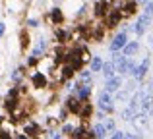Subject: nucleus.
<instances>
[{"mask_svg":"<svg viewBox=\"0 0 153 139\" xmlns=\"http://www.w3.org/2000/svg\"><path fill=\"white\" fill-rule=\"evenodd\" d=\"M47 50V41L45 39H37V45H35V49H33V56L35 58H41V54Z\"/></svg>","mask_w":153,"mask_h":139,"instance_id":"15","label":"nucleus"},{"mask_svg":"<svg viewBox=\"0 0 153 139\" xmlns=\"http://www.w3.org/2000/svg\"><path fill=\"white\" fill-rule=\"evenodd\" d=\"M51 19H52V21H54V23H62V12H60V8H52V10H51Z\"/></svg>","mask_w":153,"mask_h":139,"instance_id":"22","label":"nucleus"},{"mask_svg":"<svg viewBox=\"0 0 153 139\" xmlns=\"http://www.w3.org/2000/svg\"><path fill=\"white\" fill-rule=\"evenodd\" d=\"M124 139H140L138 133H124Z\"/></svg>","mask_w":153,"mask_h":139,"instance_id":"33","label":"nucleus"},{"mask_svg":"<svg viewBox=\"0 0 153 139\" xmlns=\"http://www.w3.org/2000/svg\"><path fill=\"white\" fill-rule=\"evenodd\" d=\"M103 58L101 56H93L91 58V71H101L103 70Z\"/></svg>","mask_w":153,"mask_h":139,"instance_id":"19","label":"nucleus"},{"mask_svg":"<svg viewBox=\"0 0 153 139\" xmlns=\"http://www.w3.org/2000/svg\"><path fill=\"white\" fill-rule=\"evenodd\" d=\"M151 110H153V95L146 93V97H143V101H142V108H140V112L149 114Z\"/></svg>","mask_w":153,"mask_h":139,"instance_id":"12","label":"nucleus"},{"mask_svg":"<svg viewBox=\"0 0 153 139\" xmlns=\"http://www.w3.org/2000/svg\"><path fill=\"white\" fill-rule=\"evenodd\" d=\"M101 74H103V77L107 79V81H108V79H112L114 75H118V74H116V68H114V64H112V60H111V62H105V64H103V70H101Z\"/></svg>","mask_w":153,"mask_h":139,"instance_id":"8","label":"nucleus"},{"mask_svg":"<svg viewBox=\"0 0 153 139\" xmlns=\"http://www.w3.org/2000/svg\"><path fill=\"white\" fill-rule=\"evenodd\" d=\"M27 23H29L31 27H37V19H29V21H27Z\"/></svg>","mask_w":153,"mask_h":139,"instance_id":"37","label":"nucleus"},{"mask_svg":"<svg viewBox=\"0 0 153 139\" xmlns=\"http://www.w3.org/2000/svg\"><path fill=\"white\" fill-rule=\"evenodd\" d=\"M149 23H151V18H149V15H146V14H142V15L138 18V21H136L134 25H132V31H134V33L140 37V35H143V33L147 31Z\"/></svg>","mask_w":153,"mask_h":139,"instance_id":"3","label":"nucleus"},{"mask_svg":"<svg viewBox=\"0 0 153 139\" xmlns=\"http://www.w3.org/2000/svg\"><path fill=\"white\" fill-rule=\"evenodd\" d=\"M120 19H122V12H120V10H114V8H112V10L108 12L107 25H108V27H116V25L120 23Z\"/></svg>","mask_w":153,"mask_h":139,"instance_id":"7","label":"nucleus"},{"mask_svg":"<svg viewBox=\"0 0 153 139\" xmlns=\"http://www.w3.org/2000/svg\"><path fill=\"white\" fill-rule=\"evenodd\" d=\"M128 35H126V31H120V33H116L114 37H112V41H111V46L108 49L112 50V52H118V50H124V46L128 45Z\"/></svg>","mask_w":153,"mask_h":139,"instance_id":"2","label":"nucleus"},{"mask_svg":"<svg viewBox=\"0 0 153 139\" xmlns=\"http://www.w3.org/2000/svg\"><path fill=\"white\" fill-rule=\"evenodd\" d=\"M120 87H122V77L120 75H114L112 79H108L105 83V91L107 93H116V91H120Z\"/></svg>","mask_w":153,"mask_h":139,"instance_id":"5","label":"nucleus"},{"mask_svg":"<svg viewBox=\"0 0 153 139\" xmlns=\"http://www.w3.org/2000/svg\"><path fill=\"white\" fill-rule=\"evenodd\" d=\"M130 91H126V89H124V91H116V95H114V101L116 102H124V101H128V102H130Z\"/></svg>","mask_w":153,"mask_h":139,"instance_id":"20","label":"nucleus"},{"mask_svg":"<svg viewBox=\"0 0 153 139\" xmlns=\"http://www.w3.org/2000/svg\"><path fill=\"white\" fill-rule=\"evenodd\" d=\"M72 74H74V68H72L70 64H68V66H64V68H62V81L70 79V77H72Z\"/></svg>","mask_w":153,"mask_h":139,"instance_id":"26","label":"nucleus"},{"mask_svg":"<svg viewBox=\"0 0 153 139\" xmlns=\"http://www.w3.org/2000/svg\"><path fill=\"white\" fill-rule=\"evenodd\" d=\"M143 14L149 15V18L153 19V2H147V4H146V10H143Z\"/></svg>","mask_w":153,"mask_h":139,"instance_id":"29","label":"nucleus"},{"mask_svg":"<svg viewBox=\"0 0 153 139\" xmlns=\"http://www.w3.org/2000/svg\"><path fill=\"white\" fill-rule=\"evenodd\" d=\"M49 139H62V133H58V132H52L51 135H49Z\"/></svg>","mask_w":153,"mask_h":139,"instance_id":"34","label":"nucleus"},{"mask_svg":"<svg viewBox=\"0 0 153 139\" xmlns=\"http://www.w3.org/2000/svg\"><path fill=\"white\" fill-rule=\"evenodd\" d=\"M111 139H124V132H114Z\"/></svg>","mask_w":153,"mask_h":139,"instance_id":"32","label":"nucleus"},{"mask_svg":"<svg viewBox=\"0 0 153 139\" xmlns=\"http://www.w3.org/2000/svg\"><path fill=\"white\" fill-rule=\"evenodd\" d=\"M112 97H111V93H107V91H103L101 95H99V101H97V106H99V110H101L103 114H111V112H114V104H112Z\"/></svg>","mask_w":153,"mask_h":139,"instance_id":"1","label":"nucleus"},{"mask_svg":"<svg viewBox=\"0 0 153 139\" xmlns=\"http://www.w3.org/2000/svg\"><path fill=\"white\" fill-rule=\"evenodd\" d=\"M138 50H140V43H138V41H130L126 46H124V50H122V52H124V56H128V58H130V56H134V54L138 52Z\"/></svg>","mask_w":153,"mask_h":139,"instance_id":"13","label":"nucleus"},{"mask_svg":"<svg viewBox=\"0 0 153 139\" xmlns=\"http://www.w3.org/2000/svg\"><path fill=\"white\" fill-rule=\"evenodd\" d=\"M103 126L107 128V132H111V133L116 132V124H114V120H112V118H103Z\"/></svg>","mask_w":153,"mask_h":139,"instance_id":"23","label":"nucleus"},{"mask_svg":"<svg viewBox=\"0 0 153 139\" xmlns=\"http://www.w3.org/2000/svg\"><path fill=\"white\" fill-rule=\"evenodd\" d=\"M39 126L37 124H25V135H37Z\"/></svg>","mask_w":153,"mask_h":139,"instance_id":"25","label":"nucleus"},{"mask_svg":"<svg viewBox=\"0 0 153 139\" xmlns=\"http://www.w3.org/2000/svg\"><path fill=\"white\" fill-rule=\"evenodd\" d=\"M27 45H29V37H27V33H22V49H25Z\"/></svg>","mask_w":153,"mask_h":139,"instance_id":"31","label":"nucleus"},{"mask_svg":"<svg viewBox=\"0 0 153 139\" xmlns=\"http://www.w3.org/2000/svg\"><path fill=\"white\" fill-rule=\"evenodd\" d=\"M22 75H23V71L22 70H14V74H12V79H14V81H19V79H22Z\"/></svg>","mask_w":153,"mask_h":139,"instance_id":"30","label":"nucleus"},{"mask_svg":"<svg viewBox=\"0 0 153 139\" xmlns=\"http://www.w3.org/2000/svg\"><path fill=\"white\" fill-rule=\"evenodd\" d=\"M35 62H37V58H35V56H31V58H29V60H27V64H29V66H33V64H35Z\"/></svg>","mask_w":153,"mask_h":139,"instance_id":"36","label":"nucleus"},{"mask_svg":"<svg viewBox=\"0 0 153 139\" xmlns=\"http://www.w3.org/2000/svg\"><path fill=\"white\" fill-rule=\"evenodd\" d=\"M146 93H149V95H153V79L149 83H147V87H146Z\"/></svg>","mask_w":153,"mask_h":139,"instance_id":"35","label":"nucleus"},{"mask_svg":"<svg viewBox=\"0 0 153 139\" xmlns=\"http://www.w3.org/2000/svg\"><path fill=\"white\" fill-rule=\"evenodd\" d=\"M91 112H93V108H91L89 102H83L82 110H79V116H82V120H87V118L91 116Z\"/></svg>","mask_w":153,"mask_h":139,"instance_id":"21","label":"nucleus"},{"mask_svg":"<svg viewBox=\"0 0 153 139\" xmlns=\"http://www.w3.org/2000/svg\"><path fill=\"white\" fill-rule=\"evenodd\" d=\"M124 15H134L136 12H138V4H136V0H130V2L124 4Z\"/></svg>","mask_w":153,"mask_h":139,"instance_id":"18","label":"nucleus"},{"mask_svg":"<svg viewBox=\"0 0 153 139\" xmlns=\"http://www.w3.org/2000/svg\"><path fill=\"white\" fill-rule=\"evenodd\" d=\"M31 81H33V87H37V89H45L47 87V77H45V74H41V71L33 74Z\"/></svg>","mask_w":153,"mask_h":139,"instance_id":"11","label":"nucleus"},{"mask_svg":"<svg viewBox=\"0 0 153 139\" xmlns=\"http://www.w3.org/2000/svg\"><path fill=\"white\" fill-rule=\"evenodd\" d=\"M132 124H134L136 129H143V128H147V124H149V118H147L146 112H138L136 118L132 120Z\"/></svg>","mask_w":153,"mask_h":139,"instance_id":"6","label":"nucleus"},{"mask_svg":"<svg viewBox=\"0 0 153 139\" xmlns=\"http://www.w3.org/2000/svg\"><path fill=\"white\" fill-rule=\"evenodd\" d=\"M147 71H149V58L146 56V58H143V60L138 64V68H136V71H134V75H132V77H134L136 81H142V79L146 77Z\"/></svg>","mask_w":153,"mask_h":139,"instance_id":"4","label":"nucleus"},{"mask_svg":"<svg viewBox=\"0 0 153 139\" xmlns=\"http://www.w3.org/2000/svg\"><path fill=\"white\" fill-rule=\"evenodd\" d=\"M149 118H151V120H153V110H151V112H149Z\"/></svg>","mask_w":153,"mask_h":139,"instance_id":"40","label":"nucleus"},{"mask_svg":"<svg viewBox=\"0 0 153 139\" xmlns=\"http://www.w3.org/2000/svg\"><path fill=\"white\" fill-rule=\"evenodd\" d=\"M18 139H31V137H27V135H19Z\"/></svg>","mask_w":153,"mask_h":139,"instance_id":"39","label":"nucleus"},{"mask_svg":"<svg viewBox=\"0 0 153 139\" xmlns=\"http://www.w3.org/2000/svg\"><path fill=\"white\" fill-rule=\"evenodd\" d=\"M105 14H107V4H105V2H97V4H95V15L101 18V15H105Z\"/></svg>","mask_w":153,"mask_h":139,"instance_id":"24","label":"nucleus"},{"mask_svg":"<svg viewBox=\"0 0 153 139\" xmlns=\"http://www.w3.org/2000/svg\"><path fill=\"white\" fill-rule=\"evenodd\" d=\"M136 2H146L147 4V0H136Z\"/></svg>","mask_w":153,"mask_h":139,"instance_id":"41","label":"nucleus"},{"mask_svg":"<svg viewBox=\"0 0 153 139\" xmlns=\"http://www.w3.org/2000/svg\"><path fill=\"white\" fill-rule=\"evenodd\" d=\"M79 83H91V71H82L79 74Z\"/></svg>","mask_w":153,"mask_h":139,"instance_id":"27","label":"nucleus"},{"mask_svg":"<svg viewBox=\"0 0 153 139\" xmlns=\"http://www.w3.org/2000/svg\"><path fill=\"white\" fill-rule=\"evenodd\" d=\"M91 95V85L89 83H79L78 85V99L79 101H87Z\"/></svg>","mask_w":153,"mask_h":139,"instance_id":"10","label":"nucleus"},{"mask_svg":"<svg viewBox=\"0 0 153 139\" xmlns=\"http://www.w3.org/2000/svg\"><path fill=\"white\" fill-rule=\"evenodd\" d=\"M82 106H83V102L79 101V99H76V97H70V99L66 101V108H68V110H72L74 114H79Z\"/></svg>","mask_w":153,"mask_h":139,"instance_id":"9","label":"nucleus"},{"mask_svg":"<svg viewBox=\"0 0 153 139\" xmlns=\"http://www.w3.org/2000/svg\"><path fill=\"white\" fill-rule=\"evenodd\" d=\"M2 122H4V118H2V116H0V124H2Z\"/></svg>","mask_w":153,"mask_h":139,"instance_id":"42","label":"nucleus"},{"mask_svg":"<svg viewBox=\"0 0 153 139\" xmlns=\"http://www.w3.org/2000/svg\"><path fill=\"white\" fill-rule=\"evenodd\" d=\"M4 31H6V27H4V23H0V37L4 35Z\"/></svg>","mask_w":153,"mask_h":139,"instance_id":"38","label":"nucleus"},{"mask_svg":"<svg viewBox=\"0 0 153 139\" xmlns=\"http://www.w3.org/2000/svg\"><path fill=\"white\" fill-rule=\"evenodd\" d=\"M76 132V128L72 124H64V128H62V133H66V135H70L72 137V133Z\"/></svg>","mask_w":153,"mask_h":139,"instance_id":"28","label":"nucleus"},{"mask_svg":"<svg viewBox=\"0 0 153 139\" xmlns=\"http://www.w3.org/2000/svg\"><path fill=\"white\" fill-rule=\"evenodd\" d=\"M91 132H93V135L97 137V139H105V135L108 133V132H107V128L103 126V122H99V124H95Z\"/></svg>","mask_w":153,"mask_h":139,"instance_id":"17","label":"nucleus"},{"mask_svg":"<svg viewBox=\"0 0 153 139\" xmlns=\"http://www.w3.org/2000/svg\"><path fill=\"white\" fill-rule=\"evenodd\" d=\"M95 137L93 132H87L85 128H76V132L72 133V139H91Z\"/></svg>","mask_w":153,"mask_h":139,"instance_id":"14","label":"nucleus"},{"mask_svg":"<svg viewBox=\"0 0 153 139\" xmlns=\"http://www.w3.org/2000/svg\"><path fill=\"white\" fill-rule=\"evenodd\" d=\"M136 114H138V110H134L132 106H128V108H124L122 112H120V118H122L124 122H132L136 118Z\"/></svg>","mask_w":153,"mask_h":139,"instance_id":"16","label":"nucleus"}]
</instances>
